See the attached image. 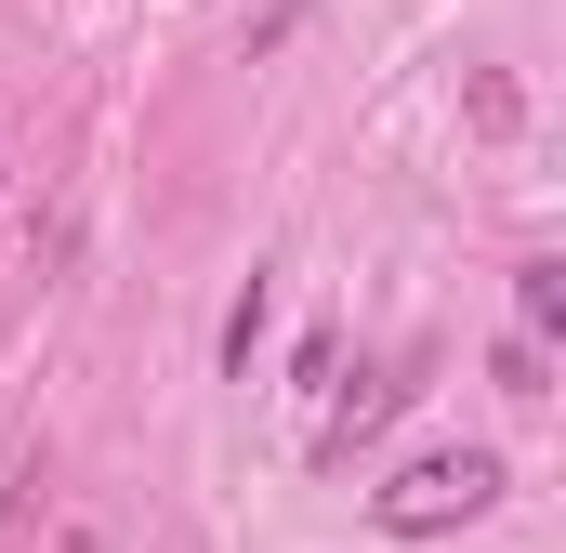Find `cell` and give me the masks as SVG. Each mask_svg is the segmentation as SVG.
Segmentation results:
<instances>
[{
    "label": "cell",
    "mask_w": 566,
    "mask_h": 553,
    "mask_svg": "<svg viewBox=\"0 0 566 553\" xmlns=\"http://www.w3.org/2000/svg\"><path fill=\"white\" fill-rule=\"evenodd\" d=\"M488 501H501V448H422V461L369 501V528H382V541H434V528H474Z\"/></svg>",
    "instance_id": "cell-1"
},
{
    "label": "cell",
    "mask_w": 566,
    "mask_h": 553,
    "mask_svg": "<svg viewBox=\"0 0 566 553\" xmlns=\"http://www.w3.org/2000/svg\"><path fill=\"white\" fill-rule=\"evenodd\" d=\"M264 330H277V290L251 276V290H238V316H224V369H251V343H264Z\"/></svg>",
    "instance_id": "cell-2"
},
{
    "label": "cell",
    "mask_w": 566,
    "mask_h": 553,
    "mask_svg": "<svg viewBox=\"0 0 566 553\" xmlns=\"http://www.w3.org/2000/svg\"><path fill=\"white\" fill-rule=\"evenodd\" d=\"M514 316H527V343H541V330L566 316V276L554 264H514Z\"/></svg>",
    "instance_id": "cell-3"
}]
</instances>
